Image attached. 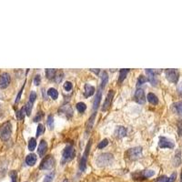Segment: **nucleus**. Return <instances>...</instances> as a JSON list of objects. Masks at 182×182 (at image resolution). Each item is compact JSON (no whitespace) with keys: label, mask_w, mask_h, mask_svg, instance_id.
Listing matches in <instances>:
<instances>
[{"label":"nucleus","mask_w":182,"mask_h":182,"mask_svg":"<svg viewBox=\"0 0 182 182\" xmlns=\"http://www.w3.org/2000/svg\"><path fill=\"white\" fill-rule=\"evenodd\" d=\"M76 156V150L72 145H67V147L64 149L63 153H62V164H64L71 161Z\"/></svg>","instance_id":"obj_1"},{"label":"nucleus","mask_w":182,"mask_h":182,"mask_svg":"<svg viewBox=\"0 0 182 182\" xmlns=\"http://www.w3.org/2000/svg\"><path fill=\"white\" fill-rule=\"evenodd\" d=\"M12 134V125L9 121H7L0 126V138L2 140L7 141L10 138Z\"/></svg>","instance_id":"obj_2"},{"label":"nucleus","mask_w":182,"mask_h":182,"mask_svg":"<svg viewBox=\"0 0 182 182\" xmlns=\"http://www.w3.org/2000/svg\"><path fill=\"white\" fill-rule=\"evenodd\" d=\"M113 155L110 153H104L101 154L97 158V165L98 167H106L110 165V164L113 162Z\"/></svg>","instance_id":"obj_3"},{"label":"nucleus","mask_w":182,"mask_h":182,"mask_svg":"<svg viewBox=\"0 0 182 182\" xmlns=\"http://www.w3.org/2000/svg\"><path fill=\"white\" fill-rule=\"evenodd\" d=\"M141 156H142V149L140 147L129 149L125 153V157L130 160H136L139 158Z\"/></svg>","instance_id":"obj_4"},{"label":"nucleus","mask_w":182,"mask_h":182,"mask_svg":"<svg viewBox=\"0 0 182 182\" xmlns=\"http://www.w3.org/2000/svg\"><path fill=\"white\" fill-rule=\"evenodd\" d=\"M92 140H89V142L87 143V147L85 149V151H84V154L81 158V160H80V164H79V169L80 171H85L86 170V168H87V158H88V155H89V151H90V148H91V143Z\"/></svg>","instance_id":"obj_5"},{"label":"nucleus","mask_w":182,"mask_h":182,"mask_svg":"<svg viewBox=\"0 0 182 182\" xmlns=\"http://www.w3.org/2000/svg\"><path fill=\"white\" fill-rule=\"evenodd\" d=\"M155 175V171L154 170H143V171H138L136 173H134L132 175L133 178L136 180H143L146 178H149L152 176Z\"/></svg>","instance_id":"obj_6"},{"label":"nucleus","mask_w":182,"mask_h":182,"mask_svg":"<svg viewBox=\"0 0 182 182\" xmlns=\"http://www.w3.org/2000/svg\"><path fill=\"white\" fill-rule=\"evenodd\" d=\"M165 75L167 77V79L171 83H177L178 81L179 72L177 69H166Z\"/></svg>","instance_id":"obj_7"},{"label":"nucleus","mask_w":182,"mask_h":182,"mask_svg":"<svg viewBox=\"0 0 182 182\" xmlns=\"http://www.w3.org/2000/svg\"><path fill=\"white\" fill-rule=\"evenodd\" d=\"M54 165H55V159L52 156L49 155L42 160L40 166H39V169L47 170V169H51L54 167Z\"/></svg>","instance_id":"obj_8"},{"label":"nucleus","mask_w":182,"mask_h":182,"mask_svg":"<svg viewBox=\"0 0 182 182\" xmlns=\"http://www.w3.org/2000/svg\"><path fill=\"white\" fill-rule=\"evenodd\" d=\"M158 146L161 149H173L174 148V142L168 138L161 137L158 141Z\"/></svg>","instance_id":"obj_9"},{"label":"nucleus","mask_w":182,"mask_h":182,"mask_svg":"<svg viewBox=\"0 0 182 182\" xmlns=\"http://www.w3.org/2000/svg\"><path fill=\"white\" fill-rule=\"evenodd\" d=\"M114 91L113 90H110L109 92L107 93V98H106V100L104 102V105L102 107V111H107V109L110 107L111 106V103H112V100H113V98H114Z\"/></svg>","instance_id":"obj_10"},{"label":"nucleus","mask_w":182,"mask_h":182,"mask_svg":"<svg viewBox=\"0 0 182 182\" xmlns=\"http://www.w3.org/2000/svg\"><path fill=\"white\" fill-rule=\"evenodd\" d=\"M11 81L10 75L7 73H3L0 75V88H7Z\"/></svg>","instance_id":"obj_11"},{"label":"nucleus","mask_w":182,"mask_h":182,"mask_svg":"<svg viewBox=\"0 0 182 182\" xmlns=\"http://www.w3.org/2000/svg\"><path fill=\"white\" fill-rule=\"evenodd\" d=\"M135 100L137 103L143 105L146 102V96H145V92L144 90L141 88H138L137 91L135 92Z\"/></svg>","instance_id":"obj_12"},{"label":"nucleus","mask_w":182,"mask_h":182,"mask_svg":"<svg viewBox=\"0 0 182 182\" xmlns=\"http://www.w3.org/2000/svg\"><path fill=\"white\" fill-rule=\"evenodd\" d=\"M59 114L61 115H64L65 117H67V118H71L73 116V109L72 107L69 106V105H64L62 106L60 108H59V110H58Z\"/></svg>","instance_id":"obj_13"},{"label":"nucleus","mask_w":182,"mask_h":182,"mask_svg":"<svg viewBox=\"0 0 182 182\" xmlns=\"http://www.w3.org/2000/svg\"><path fill=\"white\" fill-rule=\"evenodd\" d=\"M146 73L148 75V80L152 84V86H156L158 84V79L156 77V73L152 69H146Z\"/></svg>","instance_id":"obj_14"},{"label":"nucleus","mask_w":182,"mask_h":182,"mask_svg":"<svg viewBox=\"0 0 182 182\" xmlns=\"http://www.w3.org/2000/svg\"><path fill=\"white\" fill-rule=\"evenodd\" d=\"M47 150V143L44 139H42L40 141L39 145H38V155L40 157H44V155L46 154Z\"/></svg>","instance_id":"obj_15"},{"label":"nucleus","mask_w":182,"mask_h":182,"mask_svg":"<svg viewBox=\"0 0 182 182\" xmlns=\"http://www.w3.org/2000/svg\"><path fill=\"white\" fill-rule=\"evenodd\" d=\"M95 87L93 86H91L89 84H86L85 85V91H84V95L86 98H88V97H91L92 95H94L95 93Z\"/></svg>","instance_id":"obj_16"},{"label":"nucleus","mask_w":182,"mask_h":182,"mask_svg":"<svg viewBox=\"0 0 182 182\" xmlns=\"http://www.w3.org/2000/svg\"><path fill=\"white\" fill-rule=\"evenodd\" d=\"M101 98H102V92H101V89H98V92H97V95H96V98L94 99V102H93V109L94 110H97L98 107H99Z\"/></svg>","instance_id":"obj_17"},{"label":"nucleus","mask_w":182,"mask_h":182,"mask_svg":"<svg viewBox=\"0 0 182 182\" xmlns=\"http://www.w3.org/2000/svg\"><path fill=\"white\" fill-rule=\"evenodd\" d=\"M115 135L118 138H124L127 135V129L123 126H118L115 130Z\"/></svg>","instance_id":"obj_18"},{"label":"nucleus","mask_w":182,"mask_h":182,"mask_svg":"<svg viewBox=\"0 0 182 182\" xmlns=\"http://www.w3.org/2000/svg\"><path fill=\"white\" fill-rule=\"evenodd\" d=\"M96 116H97V113L94 112L93 115L88 118V121H87V127H86V132H87V133H88V132L91 130V129H92L93 124H94V122H95Z\"/></svg>","instance_id":"obj_19"},{"label":"nucleus","mask_w":182,"mask_h":182,"mask_svg":"<svg viewBox=\"0 0 182 182\" xmlns=\"http://www.w3.org/2000/svg\"><path fill=\"white\" fill-rule=\"evenodd\" d=\"M36 159H38V158H36V155L31 153L29 155L27 156L26 158V163L27 164L28 166H34L36 162Z\"/></svg>","instance_id":"obj_20"},{"label":"nucleus","mask_w":182,"mask_h":182,"mask_svg":"<svg viewBox=\"0 0 182 182\" xmlns=\"http://www.w3.org/2000/svg\"><path fill=\"white\" fill-rule=\"evenodd\" d=\"M108 81V76H107V72H103L102 73V76H101V85H100V89L105 88L107 83Z\"/></svg>","instance_id":"obj_21"},{"label":"nucleus","mask_w":182,"mask_h":182,"mask_svg":"<svg viewBox=\"0 0 182 182\" xmlns=\"http://www.w3.org/2000/svg\"><path fill=\"white\" fill-rule=\"evenodd\" d=\"M147 98H148L149 102L151 103V104H153V105H157V104L158 103V97H157L155 94H153V93H149Z\"/></svg>","instance_id":"obj_22"},{"label":"nucleus","mask_w":182,"mask_h":182,"mask_svg":"<svg viewBox=\"0 0 182 182\" xmlns=\"http://www.w3.org/2000/svg\"><path fill=\"white\" fill-rule=\"evenodd\" d=\"M56 74H57V70L56 69H51V68H48V69H46V76L48 79H53L56 77Z\"/></svg>","instance_id":"obj_23"},{"label":"nucleus","mask_w":182,"mask_h":182,"mask_svg":"<svg viewBox=\"0 0 182 182\" xmlns=\"http://www.w3.org/2000/svg\"><path fill=\"white\" fill-rule=\"evenodd\" d=\"M47 95L52 98L53 99H57L58 98V90L57 89H55L53 87L49 88L48 91H47Z\"/></svg>","instance_id":"obj_24"},{"label":"nucleus","mask_w":182,"mask_h":182,"mask_svg":"<svg viewBox=\"0 0 182 182\" xmlns=\"http://www.w3.org/2000/svg\"><path fill=\"white\" fill-rule=\"evenodd\" d=\"M129 69H121L119 70V78H118V82L121 83L124 81V79L126 78L127 77V74L129 73Z\"/></svg>","instance_id":"obj_25"},{"label":"nucleus","mask_w":182,"mask_h":182,"mask_svg":"<svg viewBox=\"0 0 182 182\" xmlns=\"http://www.w3.org/2000/svg\"><path fill=\"white\" fill-rule=\"evenodd\" d=\"M36 147V138H31L29 139V142H28V149H29L30 151H33V150H35Z\"/></svg>","instance_id":"obj_26"},{"label":"nucleus","mask_w":182,"mask_h":182,"mask_svg":"<svg viewBox=\"0 0 182 182\" xmlns=\"http://www.w3.org/2000/svg\"><path fill=\"white\" fill-rule=\"evenodd\" d=\"M76 107H77V109L78 110V112H80V113L85 112V110L87 109V106H86V104L83 103V102H78Z\"/></svg>","instance_id":"obj_27"},{"label":"nucleus","mask_w":182,"mask_h":182,"mask_svg":"<svg viewBox=\"0 0 182 182\" xmlns=\"http://www.w3.org/2000/svg\"><path fill=\"white\" fill-rule=\"evenodd\" d=\"M26 110H25V108L23 107V108H21L20 110H18L17 112H16V118H17V119L18 120H23L24 119V118H25V112Z\"/></svg>","instance_id":"obj_28"},{"label":"nucleus","mask_w":182,"mask_h":182,"mask_svg":"<svg viewBox=\"0 0 182 182\" xmlns=\"http://www.w3.org/2000/svg\"><path fill=\"white\" fill-rule=\"evenodd\" d=\"M45 132V127L42 124H38V129H36V137L41 136Z\"/></svg>","instance_id":"obj_29"},{"label":"nucleus","mask_w":182,"mask_h":182,"mask_svg":"<svg viewBox=\"0 0 182 182\" xmlns=\"http://www.w3.org/2000/svg\"><path fill=\"white\" fill-rule=\"evenodd\" d=\"M47 126L49 127V129H53V127H54V118H53L52 115H49L47 117Z\"/></svg>","instance_id":"obj_30"},{"label":"nucleus","mask_w":182,"mask_h":182,"mask_svg":"<svg viewBox=\"0 0 182 182\" xmlns=\"http://www.w3.org/2000/svg\"><path fill=\"white\" fill-rule=\"evenodd\" d=\"M32 103L31 102H27L25 106V110H26V113L27 116H30L31 115V111H32Z\"/></svg>","instance_id":"obj_31"},{"label":"nucleus","mask_w":182,"mask_h":182,"mask_svg":"<svg viewBox=\"0 0 182 182\" xmlns=\"http://www.w3.org/2000/svg\"><path fill=\"white\" fill-rule=\"evenodd\" d=\"M147 81H149V80H148V78H146V77H144V76H139V78H138V79L137 86H138V87H139V86L143 85L144 83H146Z\"/></svg>","instance_id":"obj_32"},{"label":"nucleus","mask_w":182,"mask_h":182,"mask_svg":"<svg viewBox=\"0 0 182 182\" xmlns=\"http://www.w3.org/2000/svg\"><path fill=\"white\" fill-rule=\"evenodd\" d=\"M54 176H55V174H54L53 172H51V173L47 174V175L45 177V178H44V181H43V182H53Z\"/></svg>","instance_id":"obj_33"},{"label":"nucleus","mask_w":182,"mask_h":182,"mask_svg":"<svg viewBox=\"0 0 182 182\" xmlns=\"http://www.w3.org/2000/svg\"><path fill=\"white\" fill-rule=\"evenodd\" d=\"M180 151L178 150L176 155H175V160H174V163H175V166H178L180 164Z\"/></svg>","instance_id":"obj_34"},{"label":"nucleus","mask_w":182,"mask_h":182,"mask_svg":"<svg viewBox=\"0 0 182 182\" xmlns=\"http://www.w3.org/2000/svg\"><path fill=\"white\" fill-rule=\"evenodd\" d=\"M63 78V72L62 71H58L57 72V74H56V77H55V80H56V82L59 83Z\"/></svg>","instance_id":"obj_35"},{"label":"nucleus","mask_w":182,"mask_h":182,"mask_svg":"<svg viewBox=\"0 0 182 182\" xmlns=\"http://www.w3.org/2000/svg\"><path fill=\"white\" fill-rule=\"evenodd\" d=\"M107 144H108V140H107V138H105V139H103L101 142H99V144H98V149H104L105 147H107Z\"/></svg>","instance_id":"obj_36"},{"label":"nucleus","mask_w":182,"mask_h":182,"mask_svg":"<svg viewBox=\"0 0 182 182\" xmlns=\"http://www.w3.org/2000/svg\"><path fill=\"white\" fill-rule=\"evenodd\" d=\"M72 87H73L72 83L69 82V81H67V82L64 84V89H65L66 91H70V90L72 89Z\"/></svg>","instance_id":"obj_37"},{"label":"nucleus","mask_w":182,"mask_h":182,"mask_svg":"<svg viewBox=\"0 0 182 182\" xmlns=\"http://www.w3.org/2000/svg\"><path fill=\"white\" fill-rule=\"evenodd\" d=\"M24 87H25V84H24V86L22 87V88L20 89V91L18 92V94H17V96H16V101H15L16 104H17L18 102H19L20 98H21V95H22V92H23V90H24Z\"/></svg>","instance_id":"obj_38"},{"label":"nucleus","mask_w":182,"mask_h":182,"mask_svg":"<svg viewBox=\"0 0 182 182\" xmlns=\"http://www.w3.org/2000/svg\"><path fill=\"white\" fill-rule=\"evenodd\" d=\"M43 112L42 111H39L38 114H36V116L35 117V118H34V121L35 122H38V121H40L41 119H42V118H43Z\"/></svg>","instance_id":"obj_39"},{"label":"nucleus","mask_w":182,"mask_h":182,"mask_svg":"<svg viewBox=\"0 0 182 182\" xmlns=\"http://www.w3.org/2000/svg\"><path fill=\"white\" fill-rule=\"evenodd\" d=\"M9 175H10V178H11L12 182H16V178H17V174H16V172L15 170H13V171L10 172Z\"/></svg>","instance_id":"obj_40"},{"label":"nucleus","mask_w":182,"mask_h":182,"mask_svg":"<svg viewBox=\"0 0 182 182\" xmlns=\"http://www.w3.org/2000/svg\"><path fill=\"white\" fill-rule=\"evenodd\" d=\"M36 98V92L32 91V92L30 93V96H29V102H31L33 104L35 102Z\"/></svg>","instance_id":"obj_41"},{"label":"nucleus","mask_w":182,"mask_h":182,"mask_svg":"<svg viewBox=\"0 0 182 182\" xmlns=\"http://www.w3.org/2000/svg\"><path fill=\"white\" fill-rule=\"evenodd\" d=\"M41 83V77L39 75H36L34 78V84L36 86H38Z\"/></svg>","instance_id":"obj_42"},{"label":"nucleus","mask_w":182,"mask_h":182,"mask_svg":"<svg viewBox=\"0 0 182 182\" xmlns=\"http://www.w3.org/2000/svg\"><path fill=\"white\" fill-rule=\"evenodd\" d=\"M168 180H169V178H168V177H166V176H161V177H159V178L157 179L156 182H168Z\"/></svg>","instance_id":"obj_43"},{"label":"nucleus","mask_w":182,"mask_h":182,"mask_svg":"<svg viewBox=\"0 0 182 182\" xmlns=\"http://www.w3.org/2000/svg\"><path fill=\"white\" fill-rule=\"evenodd\" d=\"M178 135L179 136H181L182 135V121H178Z\"/></svg>","instance_id":"obj_44"},{"label":"nucleus","mask_w":182,"mask_h":182,"mask_svg":"<svg viewBox=\"0 0 182 182\" xmlns=\"http://www.w3.org/2000/svg\"><path fill=\"white\" fill-rule=\"evenodd\" d=\"M176 178H177V174L176 173H173L169 178V180H168V182H174L175 181V179H176Z\"/></svg>","instance_id":"obj_45"},{"label":"nucleus","mask_w":182,"mask_h":182,"mask_svg":"<svg viewBox=\"0 0 182 182\" xmlns=\"http://www.w3.org/2000/svg\"><path fill=\"white\" fill-rule=\"evenodd\" d=\"M90 71H92V72H94V73H95V74H97V75H98V73H99V71H100V70H99V69H94V68H92V69H90Z\"/></svg>","instance_id":"obj_46"},{"label":"nucleus","mask_w":182,"mask_h":182,"mask_svg":"<svg viewBox=\"0 0 182 182\" xmlns=\"http://www.w3.org/2000/svg\"><path fill=\"white\" fill-rule=\"evenodd\" d=\"M62 182H69V181H68V179H67V178H66V179H64Z\"/></svg>","instance_id":"obj_47"},{"label":"nucleus","mask_w":182,"mask_h":182,"mask_svg":"<svg viewBox=\"0 0 182 182\" xmlns=\"http://www.w3.org/2000/svg\"><path fill=\"white\" fill-rule=\"evenodd\" d=\"M180 180H181V182H182V173H181V177H180Z\"/></svg>","instance_id":"obj_48"}]
</instances>
